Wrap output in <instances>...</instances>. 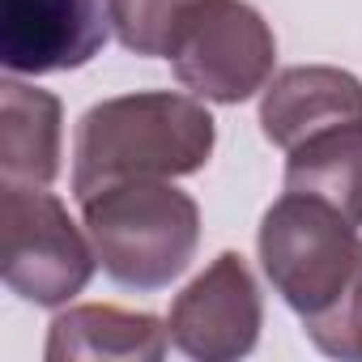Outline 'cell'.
<instances>
[{"instance_id":"1","label":"cell","mask_w":362,"mask_h":362,"mask_svg":"<svg viewBox=\"0 0 362 362\" xmlns=\"http://www.w3.org/2000/svg\"><path fill=\"white\" fill-rule=\"evenodd\" d=\"M260 264L307 337L332 358H358L362 320V226L332 205L286 192L260 218Z\"/></svg>"},{"instance_id":"2","label":"cell","mask_w":362,"mask_h":362,"mask_svg":"<svg viewBox=\"0 0 362 362\" xmlns=\"http://www.w3.org/2000/svg\"><path fill=\"white\" fill-rule=\"evenodd\" d=\"M218 145V124L197 94L141 90L94 103L73 136V197L124 179H179L197 175Z\"/></svg>"},{"instance_id":"3","label":"cell","mask_w":362,"mask_h":362,"mask_svg":"<svg viewBox=\"0 0 362 362\" xmlns=\"http://www.w3.org/2000/svg\"><path fill=\"white\" fill-rule=\"evenodd\" d=\"M81 222L103 273L136 294L166 290L201 243V209L170 179L111 184L81 201Z\"/></svg>"},{"instance_id":"4","label":"cell","mask_w":362,"mask_h":362,"mask_svg":"<svg viewBox=\"0 0 362 362\" xmlns=\"http://www.w3.org/2000/svg\"><path fill=\"white\" fill-rule=\"evenodd\" d=\"M179 86L205 103L239 107L273 81L277 39L247 0H192L179 13L166 56Z\"/></svg>"},{"instance_id":"5","label":"cell","mask_w":362,"mask_h":362,"mask_svg":"<svg viewBox=\"0 0 362 362\" xmlns=\"http://www.w3.org/2000/svg\"><path fill=\"white\" fill-rule=\"evenodd\" d=\"M0 222H5L0 277L18 298L35 307H64L90 286L98 252L47 188L5 184Z\"/></svg>"},{"instance_id":"6","label":"cell","mask_w":362,"mask_h":362,"mask_svg":"<svg viewBox=\"0 0 362 362\" xmlns=\"http://www.w3.org/2000/svg\"><path fill=\"white\" fill-rule=\"evenodd\" d=\"M170 345L192 362H235L247 358L264 328V303L256 277L239 252H222L201 277L184 286L170 315Z\"/></svg>"},{"instance_id":"7","label":"cell","mask_w":362,"mask_h":362,"mask_svg":"<svg viewBox=\"0 0 362 362\" xmlns=\"http://www.w3.org/2000/svg\"><path fill=\"white\" fill-rule=\"evenodd\" d=\"M111 0H0V64L22 77L86 69L111 39Z\"/></svg>"},{"instance_id":"8","label":"cell","mask_w":362,"mask_h":362,"mask_svg":"<svg viewBox=\"0 0 362 362\" xmlns=\"http://www.w3.org/2000/svg\"><path fill=\"white\" fill-rule=\"evenodd\" d=\"M341 124H362V81L345 69L298 64L277 73L260 94V132L286 153Z\"/></svg>"},{"instance_id":"9","label":"cell","mask_w":362,"mask_h":362,"mask_svg":"<svg viewBox=\"0 0 362 362\" xmlns=\"http://www.w3.org/2000/svg\"><path fill=\"white\" fill-rule=\"evenodd\" d=\"M170 345V328L149 311H124L107 303L69 307L47 328V362L81 358H119V362H158Z\"/></svg>"},{"instance_id":"10","label":"cell","mask_w":362,"mask_h":362,"mask_svg":"<svg viewBox=\"0 0 362 362\" xmlns=\"http://www.w3.org/2000/svg\"><path fill=\"white\" fill-rule=\"evenodd\" d=\"M60 124L64 107L56 94L13 77L0 81V179L52 188L60 175Z\"/></svg>"},{"instance_id":"11","label":"cell","mask_w":362,"mask_h":362,"mask_svg":"<svg viewBox=\"0 0 362 362\" xmlns=\"http://www.w3.org/2000/svg\"><path fill=\"white\" fill-rule=\"evenodd\" d=\"M286 192L315 197L362 226V124H341L294 145L286 153Z\"/></svg>"},{"instance_id":"12","label":"cell","mask_w":362,"mask_h":362,"mask_svg":"<svg viewBox=\"0 0 362 362\" xmlns=\"http://www.w3.org/2000/svg\"><path fill=\"white\" fill-rule=\"evenodd\" d=\"M192 0H111L115 39L132 56H166V39Z\"/></svg>"},{"instance_id":"13","label":"cell","mask_w":362,"mask_h":362,"mask_svg":"<svg viewBox=\"0 0 362 362\" xmlns=\"http://www.w3.org/2000/svg\"><path fill=\"white\" fill-rule=\"evenodd\" d=\"M358 358H362V320H358Z\"/></svg>"}]
</instances>
